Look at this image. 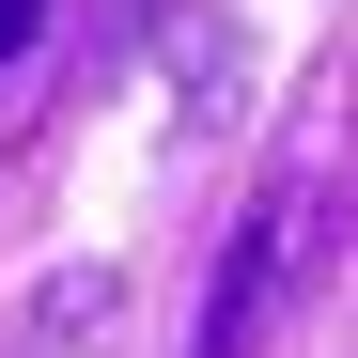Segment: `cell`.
<instances>
[{
    "instance_id": "6da1fadb",
    "label": "cell",
    "mask_w": 358,
    "mask_h": 358,
    "mask_svg": "<svg viewBox=\"0 0 358 358\" xmlns=\"http://www.w3.org/2000/svg\"><path fill=\"white\" fill-rule=\"evenodd\" d=\"M296 203H312V187H265L250 218H234V250H218V280H203L187 358H250V343H265V296H280V265H296Z\"/></svg>"
},
{
    "instance_id": "7a4b0ae2",
    "label": "cell",
    "mask_w": 358,
    "mask_h": 358,
    "mask_svg": "<svg viewBox=\"0 0 358 358\" xmlns=\"http://www.w3.org/2000/svg\"><path fill=\"white\" fill-rule=\"evenodd\" d=\"M47 16H63V0H0V78L31 63V31H47Z\"/></svg>"
}]
</instances>
